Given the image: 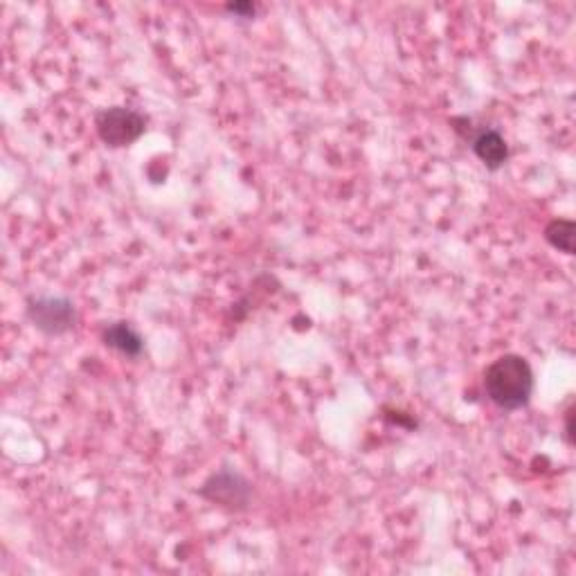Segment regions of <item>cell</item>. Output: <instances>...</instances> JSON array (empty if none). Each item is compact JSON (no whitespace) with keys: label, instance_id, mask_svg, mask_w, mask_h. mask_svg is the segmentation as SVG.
<instances>
[{"label":"cell","instance_id":"6da1fadb","mask_svg":"<svg viewBox=\"0 0 576 576\" xmlns=\"http://www.w3.org/2000/svg\"><path fill=\"white\" fill-rule=\"evenodd\" d=\"M486 396L502 410L525 408L534 392V372L518 354L500 356L484 372Z\"/></svg>","mask_w":576,"mask_h":576},{"label":"cell","instance_id":"7a4b0ae2","mask_svg":"<svg viewBox=\"0 0 576 576\" xmlns=\"http://www.w3.org/2000/svg\"><path fill=\"white\" fill-rule=\"evenodd\" d=\"M97 133L108 147H126V144H133L140 138L147 129V120L138 111H131V108L124 106H113L106 108V111L97 113Z\"/></svg>","mask_w":576,"mask_h":576},{"label":"cell","instance_id":"3957f363","mask_svg":"<svg viewBox=\"0 0 576 576\" xmlns=\"http://www.w3.org/2000/svg\"><path fill=\"white\" fill-rule=\"evenodd\" d=\"M32 324L48 336H61V333L75 327V306L68 297H36L27 306Z\"/></svg>","mask_w":576,"mask_h":576},{"label":"cell","instance_id":"277c9868","mask_svg":"<svg viewBox=\"0 0 576 576\" xmlns=\"http://www.w3.org/2000/svg\"><path fill=\"white\" fill-rule=\"evenodd\" d=\"M203 498L225 509H243L250 500V484L234 471H219L203 484Z\"/></svg>","mask_w":576,"mask_h":576},{"label":"cell","instance_id":"5b68a950","mask_svg":"<svg viewBox=\"0 0 576 576\" xmlns=\"http://www.w3.org/2000/svg\"><path fill=\"white\" fill-rule=\"evenodd\" d=\"M473 151L475 156L484 162L486 169H500L509 158V147L504 142L502 135L493 129H486L482 133H477L473 138Z\"/></svg>","mask_w":576,"mask_h":576},{"label":"cell","instance_id":"8992f818","mask_svg":"<svg viewBox=\"0 0 576 576\" xmlns=\"http://www.w3.org/2000/svg\"><path fill=\"white\" fill-rule=\"evenodd\" d=\"M104 345L111 347L115 351H120L124 356H140L142 354V338L135 333L126 322H115L108 324L104 329Z\"/></svg>","mask_w":576,"mask_h":576},{"label":"cell","instance_id":"52a82bcc","mask_svg":"<svg viewBox=\"0 0 576 576\" xmlns=\"http://www.w3.org/2000/svg\"><path fill=\"white\" fill-rule=\"evenodd\" d=\"M574 237H576L574 221L554 219L545 228V239L549 246L565 252V255H574Z\"/></svg>","mask_w":576,"mask_h":576},{"label":"cell","instance_id":"ba28073f","mask_svg":"<svg viewBox=\"0 0 576 576\" xmlns=\"http://www.w3.org/2000/svg\"><path fill=\"white\" fill-rule=\"evenodd\" d=\"M228 9L237 14H255V7L252 5H228Z\"/></svg>","mask_w":576,"mask_h":576}]
</instances>
